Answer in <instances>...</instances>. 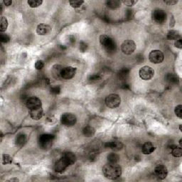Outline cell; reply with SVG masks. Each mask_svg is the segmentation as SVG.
Listing matches in <instances>:
<instances>
[{"mask_svg": "<svg viewBox=\"0 0 182 182\" xmlns=\"http://www.w3.org/2000/svg\"><path fill=\"white\" fill-rule=\"evenodd\" d=\"M164 3L166 4L167 5H175L179 2V1H176V0H164Z\"/></svg>", "mask_w": 182, "mask_h": 182, "instance_id": "ab89813d", "label": "cell"}, {"mask_svg": "<svg viewBox=\"0 0 182 182\" xmlns=\"http://www.w3.org/2000/svg\"><path fill=\"white\" fill-rule=\"evenodd\" d=\"M62 157L66 161L70 166L74 164L75 162H76V157H75L73 153L71 152L63 153V154L62 155Z\"/></svg>", "mask_w": 182, "mask_h": 182, "instance_id": "d6986e66", "label": "cell"}, {"mask_svg": "<svg viewBox=\"0 0 182 182\" xmlns=\"http://www.w3.org/2000/svg\"><path fill=\"white\" fill-rule=\"evenodd\" d=\"M179 146L182 147V139L179 140Z\"/></svg>", "mask_w": 182, "mask_h": 182, "instance_id": "7bdbcfd3", "label": "cell"}, {"mask_svg": "<svg viewBox=\"0 0 182 182\" xmlns=\"http://www.w3.org/2000/svg\"><path fill=\"white\" fill-rule=\"evenodd\" d=\"M152 19L159 24H163L166 22L167 15L164 10L161 9H156L152 12Z\"/></svg>", "mask_w": 182, "mask_h": 182, "instance_id": "8992f818", "label": "cell"}, {"mask_svg": "<svg viewBox=\"0 0 182 182\" xmlns=\"http://www.w3.org/2000/svg\"><path fill=\"white\" fill-rule=\"evenodd\" d=\"M55 136L51 134H43L38 137V146L43 150L49 149L53 145Z\"/></svg>", "mask_w": 182, "mask_h": 182, "instance_id": "3957f363", "label": "cell"}, {"mask_svg": "<svg viewBox=\"0 0 182 182\" xmlns=\"http://www.w3.org/2000/svg\"><path fill=\"white\" fill-rule=\"evenodd\" d=\"M105 4L108 8L115 9L120 7L122 2L119 1V0H108V1L105 2Z\"/></svg>", "mask_w": 182, "mask_h": 182, "instance_id": "603a6c76", "label": "cell"}, {"mask_svg": "<svg viewBox=\"0 0 182 182\" xmlns=\"http://www.w3.org/2000/svg\"><path fill=\"white\" fill-rule=\"evenodd\" d=\"M82 132L85 137H92L95 133V129L92 126L87 125L83 127Z\"/></svg>", "mask_w": 182, "mask_h": 182, "instance_id": "7402d4cb", "label": "cell"}, {"mask_svg": "<svg viewBox=\"0 0 182 182\" xmlns=\"http://www.w3.org/2000/svg\"><path fill=\"white\" fill-rule=\"evenodd\" d=\"M154 174L160 180H164L168 175L167 168L163 164H159L154 168Z\"/></svg>", "mask_w": 182, "mask_h": 182, "instance_id": "7c38bea8", "label": "cell"}, {"mask_svg": "<svg viewBox=\"0 0 182 182\" xmlns=\"http://www.w3.org/2000/svg\"><path fill=\"white\" fill-rule=\"evenodd\" d=\"M179 129H180L181 132H182V124H179Z\"/></svg>", "mask_w": 182, "mask_h": 182, "instance_id": "ee69618b", "label": "cell"}, {"mask_svg": "<svg viewBox=\"0 0 182 182\" xmlns=\"http://www.w3.org/2000/svg\"><path fill=\"white\" fill-rule=\"evenodd\" d=\"M174 46H175V47H176L179 49H181L182 48V39L181 38H179V39L176 40L175 43H174Z\"/></svg>", "mask_w": 182, "mask_h": 182, "instance_id": "f35d334b", "label": "cell"}, {"mask_svg": "<svg viewBox=\"0 0 182 182\" xmlns=\"http://www.w3.org/2000/svg\"><path fill=\"white\" fill-rule=\"evenodd\" d=\"M7 27H8V20L6 17H2L0 21V32L2 33L6 32Z\"/></svg>", "mask_w": 182, "mask_h": 182, "instance_id": "484cf974", "label": "cell"}, {"mask_svg": "<svg viewBox=\"0 0 182 182\" xmlns=\"http://www.w3.org/2000/svg\"><path fill=\"white\" fill-rule=\"evenodd\" d=\"M155 149H156V147L154 146V144H153L152 142H147L142 145V154H146V155L150 154L154 152Z\"/></svg>", "mask_w": 182, "mask_h": 182, "instance_id": "e0dca14e", "label": "cell"}, {"mask_svg": "<svg viewBox=\"0 0 182 182\" xmlns=\"http://www.w3.org/2000/svg\"><path fill=\"white\" fill-rule=\"evenodd\" d=\"M61 122L63 125L71 127L74 126L77 123V118L74 114L66 113H63L61 117Z\"/></svg>", "mask_w": 182, "mask_h": 182, "instance_id": "5b68a950", "label": "cell"}, {"mask_svg": "<svg viewBox=\"0 0 182 182\" xmlns=\"http://www.w3.org/2000/svg\"><path fill=\"white\" fill-rule=\"evenodd\" d=\"M103 174L105 178L115 180L122 175V168L118 163H108L103 167Z\"/></svg>", "mask_w": 182, "mask_h": 182, "instance_id": "6da1fadb", "label": "cell"}, {"mask_svg": "<svg viewBox=\"0 0 182 182\" xmlns=\"http://www.w3.org/2000/svg\"><path fill=\"white\" fill-rule=\"evenodd\" d=\"M139 75L140 78L142 80H149L154 77V71L152 67L149 66H144L139 69Z\"/></svg>", "mask_w": 182, "mask_h": 182, "instance_id": "52a82bcc", "label": "cell"}, {"mask_svg": "<svg viewBox=\"0 0 182 182\" xmlns=\"http://www.w3.org/2000/svg\"><path fill=\"white\" fill-rule=\"evenodd\" d=\"M84 3V1L83 0H71V1L69 2V4L73 8L77 9L79 8L83 5V4Z\"/></svg>", "mask_w": 182, "mask_h": 182, "instance_id": "f546056e", "label": "cell"}, {"mask_svg": "<svg viewBox=\"0 0 182 182\" xmlns=\"http://www.w3.org/2000/svg\"><path fill=\"white\" fill-rule=\"evenodd\" d=\"M12 163V157L9 154H4L2 155V164L4 165L11 164Z\"/></svg>", "mask_w": 182, "mask_h": 182, "instance_id": "4dcf8cb0", "label": "cell"}, {"mask_svg": "<svg viewBox=\"0 0 182 182\" xmlns=\"http://www.w3.org/2000/svg\"><path fill=\"white\" fill-rule=\"evenodd\" d=\"M149 61L154 64H159L162 63L164 59V53L160 50H152L150 51L149 54Z\"/></svg>", "mask_w": 182, "mask_h": 182, "instance_id": "9c48e42d", "label": "cell"}, {"mask_svg": "<svg viewBox=\"0 0 182 182\" xmlns=\"http://www.w3.org/2000/svg\"><path fill=\"white\" fill-rule=\"evenodd\" d=\"M101 78H102V76H101L100 74L95 73V74L90 75L88 80L91 82H96V81H99V80H101Z\"/></svg>", "mask_w": 182, "mask_h": 182, "instance_id": "1f68e13d", "label": "cell"}, {"mask_svg": "<svg viewBox=\"0 0 182 182\" xmlns=\"http://www.w3.org/2000/svg\"><path fill=\"white\" fill-rule=\"evenodd\" d=\"M31 8H37L43 4L42 0H28L27 2Z\"/></svg>", "mask_w": 182, "mask_h": 182, "instance_id": "f1b7e54d", "label": "cell"}, {"mask_svg": "<svg viewBox=\"0 0 182 182\" xmlns=\"http://www.w3.org/2000/svg\"><path fill=\"white\" fill-rule=\"evenodd\" d=\"M100 43L108 53H113L116 51L117 45L115 40L106 34L100 36Z\"/></svg>", "mask_w": 182, "mask_h": 182, "instance_id": "7a4b0ae2", "label": "cell"}, {"mask_svg": "<svg viewBox=\"0 0 182 182\" xmlns=\"http://www.w3.org/2000/svg\"><path fill=\"white\" fill-rule=\"evenodd\" d=\"M105 103L108 108L114 109L118 108L121 103L120 96L115 93L108 95L105 99Z\"/></svg>", "mask_w": 182, "mask_h": 182, "instance_id": "277c9868", "label": "cell"}, {"mask_svg": "<svg viewBox=\"0 0 182 182\" xmlns=\"http://www.w3.org/2000/svg\"><path fill=\"white\" fill-rule=\"evenodd\" d=\"M171 150V154L174 157L179 158L182 157V147L176 144H172L169 146Z\"/></svg>", "mask_w": 182, "mask_h": 182, "instance_id": "44dd1931", "label": "cell"}, {"mask_svg": "<svg viewBox=\"0 0 182 182\" xmlns=\"http://www.w3.org/2000/svg\"><path fill=\"white\" fill-rule=\"evenodd\" d=\"M136 49V44L132 40H125L121 45V50L125 55H131Z\"/></svg>", "mask_w": 182, "mask_h": 182, "instance_id": "ba28073f", "label": "cell"}, {"mask_svg": "<svg viewBox=\"0 0 182 182\" xmlns=\"http://www.w3.org/2000/svg\"><path fill=\"white\" fill-rule=\"evenodd\" d=\"M77 72L76 68L72 66H67L63 68L61 72V77L62 79L70 80L73 78Z\"/></svg>", "mask_w": 182, "mask_h": 182, "instance_id": "30bf717a", "label": "cell"}, {"mask_svg": "<svg viewBox=\"0 0 182 182\" xmlns=\"http://www.w3.org/2000/svg\"><path fill=\"white\" fill-rule=\"evenodd\" d=\"M26 105H27L28 110H33L38 108L42 107V103L40 98L36 96H32V97L28 98L26 101Z\"/></svg>", "mask_w": 182, "mask_h": 182, "instance_id": "8fae6325", "label": "cell"}, {"mask_svg": "<svg viewBox=\"0 0 182 182\" xmlns=\"http://www.w3.org/2000/svg\"><path fill=\"white\" fill-rule=\"evenodd\" d=\"M0 40H1L2 43H8L10 41V37L9 35L7 34H4V33H1L0 34Z\"/></svg>", "mask_w": 182, "mask_h": 182, "instance_id": "d590c367", "label": "cell"}, {"mask_svg": "<svg viewBox=\"0 0 182 182\" xmlns=\"http://www.w3.org/2000/svg\"><path fill=\"white\" fill-rule=\"evenodd\" d=\"M30 117L34 120H38L41 118H42L43 116V110L42 107L38 108L36 109H33V110H29Z\"/></svg>", "mask_w": 182, "mask_h": 182, "instance_id": "2e32d148", "label": "cell"}, {"mask_svg": "<svg viewBox=\"0 0 182 182\" xmlns=\"http://www.w3.org/2000/svg\"><path fill=\"white\" fill-rule=\"evenodd\" d=\"M52 28L46 24H40L36 27V33L40 36H45L49 34L51 32Z\"/></svg>", "mask_w": 182, "mask_h": 182, "instance_id": "5bb4252c", "label": "cell"}, {"mask_svg": "<svg viewBox=\"0 0 182 182\" xmlns=\"http://www.w3.org/2000/svg\"><path fill=\"white\" fill-rule=\"evenodd\" d=\"M70 166V165L68 164L64 159L61 157L58 161L56 162L55 165H54V169L58 173H62L66 169Z\"/></svg>", "mask_w": 182, "mask_h": 182, "instance_id": "4fadbf2b", "label": "cell"}, {"mask_svg": "<svg viewBox=\"0 0 182 182\" xmlns=\"http://www.w3.org/2000/svg\"><path fill=\"white\" fill-rule=\"evenodd\" d=\"M3 3L4 4L5 6L9 7L12 4V1H11V0H4V1H3Z\"/></svg>", "mask_w": 182, "mask_h": 182, "instance_id": "60d3db41", "label": "cell"}, {"mask_svg": "<svg viewBox=\"0 0 182 182\" xmlns=\"http://www.w3.org/2000/svg\"><path fill=\"white\" fill-rule=\"evenodd\" d=\"M165 80L170 85H178L179 83V78L177 75L173 73H167L165 76Z\"/></svg>", "mask_w": 182, "mask_h": 182, "instance_id": "ffe728a7", "label": "cell"}, {"mask_svg": "<svg viewBox=\"0 0 182 182\" xmlns=\"http://www.w3.org/2000/svg\"><path fill=\"white\" fill-rule=\"evenodd\" d=\"M62 68H63V67H62L61 66H60V65H55V66H53V67H52V70H51L52 74H53V76L56 79L61 78V72Z\"/></svg>", "mask_w": 182, "mask_h": 182, "instance_id": "cb8c5ba5", "label": "cell"}, {"mask_svg": "<svg viewBox=\"0 0 182 182\" xmlns=\"http://www.w3.org/2000/svg\"><path fill=\"white\" fill-rule=\"evenodd\" d=\"M105 147V148H109L114 151H119L123 148V144L119 141L113 140V141L106 142Z\"/></svg>", "mask_w": 182, "mask_h": 182, "instance_id": "9a60e30c", "label": "cell"}, {"mask_svg": "<svg viewBox=\"0 0 182 182\" xmlns=\"http://www.w3.org/2000/svg\"><path fill=\"white\" fill-rule=\"evenodd\" d=\"M166 37L169 40H177L181 38V34L177 30H170L167 33Z\"/></svg>", "mask_w": 182, "mask_h": 182, "instance_id": "d4e9b609", "label": "cell"}, {"mask_svg": "<svg viewBox=\"0 0 182 182\" xmlns=\"http://www.w3.org/2000/svg\"><path fill=\"white\" fill-rule=\"evenodd\" d=\"M27 140V135L23 133H19L17 135L15 138V144L18 147H22L26 144Z\"/></svg>", "mask_w": 182, "mask_h": 182, "instance_id": "ac0fdd59", "label": "cell"}, {"mask_svg": "<svg viewBox=\"0 0 182 182\" xmlns=\"http://www.w3.org/2000/svg\"><path fill=\"white\" fill-rule=\"evenodd\" d=\"M61 88L59 85H56V86H53L51 88L50 90V93L52 95H59L61 93Z\"/></svg>", "mask_w": 182, "mask_h": 182, "instance_id": "836d02e7", "label": "cell"}, {"mask_svg": "<svg viewBox=\"0 0 182 182\" xmlns=\"http://www.w3.org/2000/svg\"><path fill=\"white\" fill-rule=\"evenodd\" d=\"M130 72H131L130 69L127 68H124L121 69L120 71H119L118 75H119V77L120 78L124 79V78H127L129 76Z\"/></svg>", "mask_w": 182, "mask_h": 182, "instance_id": "83f0119b", "label": "cell"}, {"mask_svg": "<svg viewBox=\"0 0 182 182\" xmlns=\"http://www.w3.org/2000/svg\"><path fill=\"white\" fill-rule=\"evenodd\" d=\"M107 159L109 163H118L119 160V157L115 153H110L108 155Z\"/></svg>", "mask_w": 182, "mask_h": 182, "instance_id": "4316f807", "label": "cell"}, {"mask_svg": "<svg viewBox=\"0 0 182 182\" xmlns=\"http://www.w3.org/2000/svg\"><path fill=\"white\" fill-rule=\"evenodd\" d=\"M122 2L127 7H132L136 4L137 1H134V0H123V1H122Z\"/></svg>", "mask_w": 182, "mask_h": 182, "instance_id": "8d00e7d4", "label": "cell"}, {"mask_svg": "<svg viewBox=\"0 0 182 182\" xmlns=\"http://www.w3.org/2000/svg\"><path fill=\"white\" fill-rule=\"evenodd\" d=\"M174 113L176 117H178L179 119H182V105H178L176 106L175 109H174Z\"/></svg>", "mask_w": 182, "mask_h": 182, "instance_id": "d6a6232c", "label": "cell"}, {"mask_svg": "<svg viewBox=\"0 0 182 182\" xmlns=\"http://www.w3.org/2000/svg\"><path fill=\"white\" fill-rule=\"evenodd\" d=\"M34 67L36 70L40 71V70L42 69L44 67V62L42 61V60H38V61H36Z\"/></svg>", "mask_w": 182, "mask_h": 182, "instance_id": "e575fe53", "label": "cell"}, {"mask_svg": "<svg viewBox=\"0 0 182 182\" xmlns=\"http://www.w3.org/2000/svg\"><path fill=\"white\" fill-rule=\"evenodd\" d=\"M88 46L87 43H85V42H80L79 48H80V50L82 52L86 51L87 49H88Z\"/></svg>", "mask_w": 182, "mask_h": 182, "instance_id": "74e56055", "label": "cell"}, {"mask_svg": "<svg viewBox=\"0 0 182 182\" xmlns=\"http://www.w3.org/2000/svg\"><path fill=\"white\" fill-rule=\"evenodd\" d=\"M8 181H19V179H17V178H12L8 180Z\"/></svg>", "mask_w": 182, "mask_h": 182, "instance_id": "b9f144b4", "label": "cell"}]
</instances>
